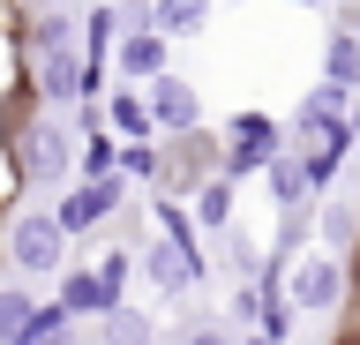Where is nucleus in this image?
I'll return each mask as SVG.
<instances>
[{
  "instance_id": "423d86ee",
  "label": "nucleus",
  "mask_w": 360,
  "mask_h": 345,
  "mask_svg": "<svg viewBox=\"0 0 360 345\" xmlns=\"http://www.w3.org/2000/svg\"><path fill=\"white\" fill-rule=\"evenodd\" d=\"M218 143H225V136H210V128H180V136H165L150 195H195L202 173H218Z\"/></svg>"
},
{
  "instance_id": "39448f33",
  "label": "nucleus",
  "mask_w": 360,
  "mask_h": 345,
  "mask_svg": "<svg viewBox=\"0 0 360 345\" xmlns=\"http://www.w3.org/2000/svg\"><path fill=\"white\" fill-rule=\"evenodd\" d=\"M218 165L233 173V181H263V165L278 158L292 143V128L278 113H263V105H240V113H225V128H218Z\"/></svg>"
},
{
  "instance_id": "9d476101",
  "label": "nucleus",
  "mask_w": 360,
  "mask_h": 345,
  "mask_svg": "<svg viewBox=\"0 0 360 345\" xmlns=\"http://www.w3.org/2000/svg\"><path fill=\"white\" fill-rule=\"evenodd\" d=\"M188 210H195V226H202V233H225L233 218H240V181H233L225 165H218V173H202L195 195H188Z\"/></svg>"
},
{
  "instance_id": "7ed1b4c3",
  "label": "nucleus",
  "mask_w": 360,
  "mask_h": 345,
  "mask_svg": "<svg viewBox=\"0 0 360 345\" xmlns=\"http://www.w3.org/2000/svg\"><path fill=\"white\" fill-rule=\"evenodd\" d=\"M75 248V233L60 226V210L53 203H15L0 218V263H15L22 278H53Z\"/></svg>"
},
{
  "instance_id": "f3484780",
  "label": "nucleus",
  "mask_w": 360,
  "mask_h": 345,
  "mask_svg": "<svg viewBox=\"0 0 360 345\" xmlns=\"http://www.w3.org/2000/svg\"><path fill=\"white\" fill-rule=\"evenodd\" d=\"M30 285H38V278H22L15 263H8V271H0V345H15L22 315H30V308H38V293H30Z\"/></svg>"
},
{
  "instance_id": "f03ea898",
  "label": "nucleus",
  "mask_w": 360,
  "mask_h": 345,
  "mask_svg": "<svg viewBox=\"0 0 360 345\" xmlns=\"http://www.w3.org/2000/svg\"><path fill=\"white\" fill-rule=\"evenodd\" d=\"M278 271H285V293L300 315H345V300H353V255L323 248V240H300L292 255H278Z\"/></svg>"
},
{
  "instance_id": "0eeeda50",
  "label": "nucleus",
  "mask_w": 360,
  "mask_h": 345,
  "mask_svg": "<svg viewBox=\"0 0 360 345\" xmlns=\"http://www.w3.org/2000/svg\"><path fill=\"white\" fill-rule=\"evenodd\" d=\"M135 263H143V278H150L165 300H180V293H195L202 285V240H173V233H150L143 248H135Z\"/></svg>"
},
{
  "instance_id": "5701e85b",
  "label": "nucleus",
  "mask_w": 360,
  "mask_h": 345,
  "mask_svg": "<svg viewBox=\"0 0 360 345\" xmlns=\"http://www.w3.org/2000/svg\"><path fill=\"white\" fill-rule=\"evenodd\" d=\"M218 8H240V0H218Z\"/></svg>"
},
{
  "instance_id": "f257e3e1",
  "label": "nucleus",
  "mask_w": 360,
  "mask_h": 345,
  "mask_svg": "<svg viewBox=\"0 0 360 345\" xmlns=\"http://www.w3.org/2000/svg\"><path fill=\"white\" fill-rule=\"evenodd\" d=\"M0 136H8V165H15L22 188H60L75 181V128L60 120V105H45L30 83H22L8 105H0Z\"/></svg>"
},
{
  "instance_id": "2eb2a0df",
  "label": "nucleus",
  "mask_w": 360,
  "mask_h": 345,
  "mask_svg": "<svg viewBox=\"0 0 360 345\" xmlns=\"http://www.w3.org/2000/svg\"><path fill=\"white\" fill-rule=\"evenodd\" d=\"M323 83L360 91V30H353V23H338L330 38H323Z\"/></svg>"
},
{
  "instance_id": "6ab92c4d",
  "label": "nucleus",
  "mask_w": 360,
  "mask_h": 345,
  "mask_svg": "<svg viewBox=\"0 0 360 345\" xmlns=\"http://www.w3.org/2000/svg\"><path fill=\"white\" fill-rule=\"evenodd\" d=\"M60 338H75V315H68L60 300H38L22 315V330H15V345H60Z\"/></svg>"
},
{
  "instance_id": "393cba45",
  "label": "nucleus",
  "mask_w": 360,
  "mask_h": 345,
  "mask_svg": "<svg viewBox=\"0 0 360 345\" xmlns=\"http://www.w3.org/2000/svg\"><path fill=\"white\" fill-rule=\"evenodd\" d=\"M353 158H360V143H353Z\"/></svg>"
},
{
  "instance_id": "1a4fd4ad",
  "label": "nucleus",
  "mask_w": 360,
  "mask_h": 345,
  "mask_svg": "<svg viewBox=\"0 0 360 345\" xmlns=\"http://www.w3.org/2000/svg\"><path fill=\"white\" fill-rule=\"evenodd\" d=\"M143 98H150V120H158V136H180V128H202V91L188 83L180 68L150 75L143 83Z\"/></svg>"
},
{
  "instance_id": "20e7f679",
  "label": "nucleus",
  "mask_w": 360,
  "mask_h": 345,
  "mask_svg": "<svg viewBox=\"0 0 360 345\" xmlns=\"http://www.w3.org/2000/svg\"><path fill=\"white\" fill-rule=\"evenodd\" d=\"M22 83H30L45 105H60V113H75V105H98V98H105V68H98L83 46L30 53V75H22Z\"/></svg>"
},
{
  "instance_id": "4be33fe9",
  "label": "nucleus",
  "mask_w": 360,
  "mask_h": 345,
  "mask_svg": "<svg viewBox=\"0 0 360 345\" xmlns=\"http://www.w3.org/2000/svg\"><path fill=\"white\" fill-rule=\"evenodd\" d=\"M285 8H315V0H285Z\"/></svg>"
},
{
  "instance_id": "f8f14e48",
  "label": "nucleus",
  "mask_w": 360,
  "mask_h": 345,
  "mask_svg": "<svg viewBox=\"0 0 360 345\" xmlns=\"http://www.w3.org/2000/svg\"><path fill=\"white\" fill-rule=\"evenodd\" d=\"M98 338H105V345H150V338H165V330H158L150 308H135V300H112L105 315H98Z\"/></svg>"
},
{
  "instance_id": "4468645a",
  "label": "nucleus",
  "mask_w": 360,
  "mask_h": 345,
  "mask_svg": "<svg viewBox=\"0 0 360 345\" xmlns=\"http://www.w3.org/2000/svg\"><path fill=\"white\" fill-rule=\"evenodd\" d=\"M315 240H323V248H338V255L360 240V210L345 203V195H330V188L315 195Z\"/></svg>"
},
{
  "instance_id": "412c9836",
  "label": "nucleus",
  "mask_w": 360,
  "mask_h": 345,
  "mask_svg": "<svg viewBox=\"0 0 360 345\" xmlns=\"http://www.w3.org/2000/svg\"><path fill=\"white\" fill-rule=\"evenodd\" d=\"M353 128H360V91H353Z\"/></svg>"
},
{
  "instance_id": "aec40b11",
  "label": "nucleus",
  "mask_w": 360,
  "mask_h": 345,
  "mask_svg": "<svg viewBox=\"0 0 360 345\" xmlns=\"http://www.w3.org/2000/svg\"><path fill=\"white\" fill-rule=\"evenodd\" d=\"M90 271H98L105 308H112V300H128V285L143 278V263H135V248H98V255H90Z\"/></svg>"
},
{
  "instance_id": "a211bd4d",
  "label": "nucleus",
  "mask_w": 360,
  "mask_h": 345,
  "mask_svg": "<svg viewBox=\"0 0 360 345\" xmlns=\"http://www.w3.org/2000/svg\"><path fill=\"white\" fill-rule=\"evenodd\" d=\"M263 300H270V278L263 271L233 278V285H225V323H233V330H255V323H263Z\"/></svg>"
},
{
  "instance_id": "b1692460",
  "label": "nucleus",
  "mask_w": 360,
  "mask_h": 345,
  "mask_svg": "<svg viewBox=\"0 0 360 345\" xmlns=\"http://www.w3.org/2000/svg\"><path fill=\"white\" fill-rule=\"evenodd\" d=\"M338 8H353V0H338Z\"/></svg>"
},
{
  "instance_id": "9b49d317",
  "label": "nucleus",
  "mask_w": 360,
  "mask_h": 345,
  "mask_svg": "<svg viewBox=\"0 0 360 345\" xmlns=\"http://www.w3.org/2000/svg\"><path fill=\"white\" fill-rule=\"evenodd\" d=\"M53 300H60L75 323H98V315H105V285H98L90 263H60V271H53Z\"/></svg>"
},
{
  "instance_id": "ddd939ff",
  "label": "nucleus",
  "mask_w": 360,
  "mask_h": 345,
  "mask_svg": "<svg viewBox=\"0 0 360 345\" xmlns=\"http://www.w3.org/2000/svg\"><path fill=\"white\" fill-rule=\"evenodd\" d=\"M53 46H83V15H68V8H45L22 23V60L30 53H53Z\"/></svg>"
},
{
  "instance_id": "6e6552de",
  "label": "nucleus",
  "mask_w": 360,
  "mask_h": 345,
  "mask_svg": "<svg viewBox=\"0 0 360 345\" xmlns=\"http://www.w3.org/2000/svg\"><path fill=\"white\" fill-rule=\"evenodd\" d=\"M105 68H112V83H150V75L173 68V38H165L158 23H120Z\"/></svg>"
},
{
  "instance_id": "dca6fc26",
  "label": "nucleus",
  "mask_w": 360,
  "mask_h": 345,
  "mask_svg": "<svg viewBox=\"0 0 360 345\" xmlns=\"http://www.w3.org/2000/svg\"><path fill=\"white\" fill-rule=\"evenodd\" d=\"M210 15H218V0H150V23L165 38H202Z\"/></svg>"
}]
</instances>
